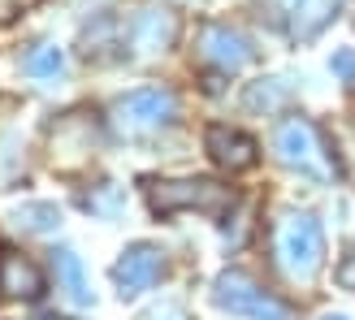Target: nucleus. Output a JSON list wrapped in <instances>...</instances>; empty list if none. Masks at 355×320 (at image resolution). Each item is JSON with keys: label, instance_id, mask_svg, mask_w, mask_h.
Masks as SVG:
<instances>
[{"label": "nucleus", "instance_id": "obj_6", "mask_svg": "<svg viewBox=\"0 0 355 320\" xmlns=\"http://www.w3.org/2000/svg\"><path fill=\"white\" fill-rule=\"evenodd\" d=\"M277 156L286 160L291 169H304V173H316V177H325L329 169L321 165V148H316V130L308 126L304 117H291V121H282L277 126Z\"/></svg>", "mask_w": 355, "mask_h": 320}, {"label": "nucleus", "instance_id": "obj_13", "mask_svg": "<svg viewBox=\"0 0 355 320\" xmlns=\"http://www.w3.org/2000/svg\"><path fill=\"white\" fill-rule=\"evenodd\" d=\"M57 277H61L65 294L74 299L78 308L92 303V290H87V273H83V260H78L74 251H57Z\"/></svg>", "mask_w": 355, "mask_h": 320}, {"label": "nucleus", "instance_id": "obj_1", "mask_svg": "<svg viewBox=\"0 0 355 320\" xmlns=\"http://www.w3.org/2000/svg\"><path fill=\"white\" fill-rule=\"evenodd\" d=\"M148 204L156 217H173V212L221 217L234 208V190L212 182V177H161V182H148Z\"/></svg>", "mask_w": 355, "mask_h": 320}, {"label": "nucleus", "instance_id": "obj_14", "mask_svg": "<svg viewBox=\"0 0 355 320\" xmlns=\"http://www.w3.org/2000/svg\"><path fill=\"white\" fill-rule=\"evenodd\" d=\"M13 221L26 229V234H57L61 229V212L57 204H22L13 212Z\"/></svg>", "mask_w": 355, "mask_h": 320}, {"label": "nucleus", "instance_id": "obj_7", "mask_svg": "<svg viewBox=\"0 0 355 320\" xmlns=\"http://www.w3.org/2000/svg\"><path fill=\"white\" fill-rule=\"evenodd\" d=\"M204 148L212 156V165H221L225 173H247L260 160V143H256L252 134L234 130V126H208Z\"/></svg>", "mask_w": 355, "mask_h": 320}, {"label": "nucleus", "instance_id": "obj_20", "mask_svg": "<svg viewBox=\"0 0 355 320\" xmlns=\"http://www.w3.org/2000/svg\"><path fill=\"white\" fill-rule=\"evenodd\" d=\"M264 5H269V9H277V13H295L299 5H304V0H264Z\"/></svg>", "mask_w": 355, "mask_h": 320}, {"label": "nucleus", "instance_id": "obj_21", "mask_svg": "<svg viewBox=\"0 0 355 320\" xmlns=\"http://www.w3.org/2000/svg\"><path fill=\"white\" fill-rule=\"evenodd\" d=\"M325 320H347V316H325Z\"/></svg>", "mask_w": 355, "mask_h": 320}, {"label": "nucleus", "instance_id": "obj_11", "mask_svg": "<svg viewBox=\"0 0 355 320\" xmlns=\"http://www.w3.org/2000/svg\"><path fill=\"white\" fill-rule=\"evenodd\" d=\"M0 294L5 299H40L44 294V273L26 256L5 251L0 256Z\"/></svg>", "mask_w": 355, "mask_h": 320}, {"label": "nucleus", "instance_id": "obj_9", "mask_svg": "<svg viewBox=\"0 0 355 320\" xmlns=\"http://www.w3.org/2000/svg\"><path fill=\"white\" fill-rule=\"evenodd\" d=\"M92 148H96V121L87 113H69L52 126V160L61 169H74L78 160H87Z\"/></svg>", "mask_w": 355, "mask_h": 320}, {"label": "nucleus", "instance_id": "obj_12", "mask_svg": "<svg viewBox=\"0 0 355 320\" xmlns=\"http://www.w3.org/2000/svg\"><path fill=\"white\" fill-rule=\"evenodd\" d=\"M291 91H295V87H291V78H260V82H252V87H247L243 104H247L252 113H277L282 104L291 100Z\"/></svg>", "mask_w": 355, "mask_h": 320}, {"label": "nucleus", "instance_id": "obj_10", "mask_svg": "<svg viewBox=\"0 0 355 320\" xmlns=\"http://www.w3.org/2000/svg\"><path fill=\"white\" fill-rule=\"evenodd\" d=\"M130 48L139 57H156V52H165L173 39H178V17L169 9H144L130 22Z\"/></svg>", "mask_w": 355, "mask_h": 320}, {"label": "nucleus", "instance_id": "obj_2", "mask_svg": "<svg viewBox=\"0 0 355 320\" xmlns=\"http://www.w3.org/2000/svg\"><path fill=\"white\" fill-rule=\"evenodd\" d=\"M277 260L295 281H312L325 264V234L312 212H291L277 225Z\"/></svg>", "mask_w": 355, "mask_h": 320}, {"label": "nucleus", "instance_id": "obj_15", "mask_svg": "<svg viewBox=\"0 0 355 320\" xmlns=\"http://www.w3.org/2000/svg\"><path fill=\"white\" fill-rule=\"evenodd\" d=\"M65 69V52L57 44H40V48H31V57H26V74L31 78H57Z\"/></svg>", "mask_w": 355, "mask_h": 320}, {"label": "nucleus", "instance_id": "obj_8", "mask_svg": "<svg viewBox=\"0 0 355 320\" xmlns=\"http://www.w3.org/2000/svg\"><path fill=\"white\" fill-rule=\"evenodd\" d=\"M200 57H204L208 65L225 69V74H239V69L252 65V44H247V35H239L234 26L212 22V26H204V35H200Z\"/></svg>", "mask_w": 355, "mask_h": 320}, {"label": "nucleus", "instance_id": "obj_16", "mask_svg": "<svg viewBox=\"0 0 355 320\" xmlns=\"http://www.w3.org/2000/svg\"><path fill=\"white\" fill-rule=\"evenodd\" d=\"M329 13H334V0H316V5H308V0H304V5L295 9V35H299V39H312Z\"/></svg>", "mask_w": 355, "mask_h": 320}, {"label": "nucleus", "instance_id": "obj_19", "mask_svg": "<svg viewBox=\"0 0 355 320\" xmlns=\"http://www.w3.org/2000/svg\"><path fill=\"white\" fill-rule=\"evenodd\" d=\"M338 286H347V290H355V251L338 264Z\"/></svg>", "mask_w": 355, "mask_h": 320}, {"label": "nucleus", "instance_id": "obj_18", "mask_svg": "<svg viewBox=\"0 0 355 320\" xmlns=\"http://www.w3.org/2000/svg\"><path fill=\"white\" fill-rule=\"evenodd\" d=\"M329 65H334V74H343V78H351V74H355V52H351V48H347V52H338V57H334Z\"/></svg>", "mask_w": 355, "mask_h": 320}, {"label": "nucleus", "instance_id": "obj_22", "mask_svg": "<svg viewBox=\"0 0 355 320\" xmlns=\"http://www.w3.org/2000/svg\"><path fill=\"white\" fill-rule=\"evenodd\" d=\"M48 320H65V316H48Z\"/></svg>", "mask_w": 355, "mask_h": 320}, {"label": "nucleus", "instance_id": "obj_17", "mask_svg": "<svg viewBox=\"0 0 355 320\" xmlns=\"http://www.w3.org/2000/svg\"><path fill=\"white\" fill-rule=\"evenodd\" d=\"M139 320H191V316H187V308H178V303H156V308H148Z\"/></svg>", "mask_w": 355, "mask_h": 320}, {"label": "nucleus", "instance_id": "obj_3", "mask_svg": "<svg viewBox=\"0 0 355 320\" xmlns=\"http://www.w3.org/2000/svg\"><path fill=\"white\" fill-rule=\"evenodd\" d=\"M212 303L221 312H234V316H252V320H291V312L269 299L247 273L239 269H225L217 281H212Z\"/></svg>", "mask_w": 355, "mask_h": 320}, {"label": "nucleus", "instance_id": "obj_5", "mask_svg": "<svg viewBox=\"0 0 355 320\" xmlns=\"http://www.w3.org/2000/svg\"><path fill=\"white\" fill-rule=\"evenodd\" d=\"M165 273V251L161 247H152V242H135L121 251V260L113 264V286L121 299H135V294H144L152 290L156 281H161Z\"/></svg>", "mask_w": 355, "mask_h": 320}, {"label": "nucleus", "instance_id": "obj_4", "mask_svg": "<svg viewBox=\"0 0 355 320\" xmlns=\"http://www.w3.org/2000/svg\"><path fill=\"white\" fill-rule=\"evenodd\" d=\"M173 113H178V100L169 87H139V91L121 96L113 104V121L126 134H152V130L169 126Z\"/></svg>", "mask_w": 355, "mask_h": 320}]
</instances>
